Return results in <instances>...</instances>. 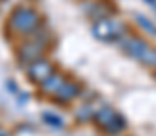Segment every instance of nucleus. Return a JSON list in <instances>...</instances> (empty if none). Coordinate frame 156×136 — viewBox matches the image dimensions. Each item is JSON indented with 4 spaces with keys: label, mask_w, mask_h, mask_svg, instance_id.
<instances>
[{
    "label": "nucleus",
    "mask_w": 156,
    "mask_h": 136,
    "mask_svg": "<svg viewBox=\"0 0 156 136\" xmlns=\"http://www.w3.org/2000/svg\"><path fill=\"white\" fill-rule=\"evenodd\" d=\"M11 26H13L16 31L31 33V31H35V27L38 26V15H37L33 9L18 7V9L13 11V15H11Z\"/></svg>",
    "instance_id": "obj_1"
},
{
    "label": "nucleus",
    "mask_w": 156,
    "mask_h": 136,
    "mask_svg": "<svg viewBox=\"0 0 156 136\" xmlns=\"http://www.w3.org/2000/svg\"><path fill=\"white\" fill-rule=\"evenodd\" d=\"M27 75L31 80L35 82H45L51 75H53V67L47 60H37L33 64H29L27 67Z\"/></svg>",
    "instance_id": "obj_2"
},
{
    "label": "nucleus",
    "mask_w": 156,
    "mask_h": 136,
    "mask_svg": "<svg viewBox=\"0 0 156 136\" xmlns=\"http://www.w3.org/2000/svg\"><path fill=\"white\" fill-rule=\"evenodd\" d=\"M40 54H42V44L37 42V40L26 42L24 45H20V49H18V56H20V60L26 62V64L37 62L40 58Z\"/></svg>",
    "instance_id": "obj_3"
},
{
    "label": "nucleus",
    "mask_w": 156,
    "mask_h": 136,
    "mask_svg": "<svg viewBox=\"0 0 156 136\" xmlns=\"http://www.w3.org/2000/svg\"><path fill=\"white\" fill-rule=\"evenodd\" d=\"M93 33L96 38H104V40H111L115 35H116V24L105 20V18H100L94 26H93Z\"/></svg>",
    "instance_id": "obj_4"
},
{
    "label": "nucleus",
    "mask_w": 156,
    "mask_h": 136,
    "mask_svg": "<svg viewBox=\"0 0 156 136\" xmlns=\"http://www.w3.org/2000/svg\"><path fill=\"white\" fill-rule=\"evenodd\" d=\"M125 49H127L134 58H140V60H144V62H145V58H147V54H149V51H151V47L145 44V42L136 40V38L129 40V42L125 44Z\"/></svg>",
    "instance_id": "obj_5"
},
{
    "label": "nucleus",
    "mask_w": 156,
    "mask_h": 136,
    "mask_svg": "<svg viewBox=\"0 0 156 136\" xmlns=\"http://www.w3.org/2000/svg\"><path fill=\"white\" fill-rule=\"evenodd\" d=\"M56 94V98L60 100V102H67V100H71V98H75L78 94V87L75 84H69V82H64L62 84V87L55 92Z\"/></svg>",
    "instance_id": "obj_6"
},
{
    "label": "nucleus",
    "mask_w": 156,
    "mask_h": 136,
    "mask_svg": "<svg viewBox=\"0 0 156 136\" xmlns=\"http://www.w3.org/2000/svg\"><path fill=\"white\" fill-rule=\"evenodd\" d=\"M62 84H64V80H62V76H58V75H51L45 82H42V89L47 91V92H56V91L62 87Z\"/></svg>",
    "instance_id": "obj_7"
},
{
    "label": "nucleus",
    "mask_w": 156,
    "mask_h": 136,
    "mask_svg": "<svg viewBox=\"0 0 156 136\" xmlns=\"http://www.w3.org/2000/svg\"><path fill=\"white\" fill-rule=\"evenodd\" d=\"M115 116H116V114H115V111H113V109H109V107H104V109H100V111H98V114H96L98 122H100L104 127H105V125H107V124H109V122L115 118Z\"/></svg>",
    "instance_id": "obj_8"
},
{
    "label": "nucleus",
    "mask_w": 156,
    "mask_h": 136,
    "mask_svg": "<svg viewBox=\"0 0 156 136\" xmlns=\"http://www.w3.org/2000/svg\"><path fill=\"white\" fill-rule=\"evenodd\" d=\"M42 118H44V122L45 124H49V125H53V127H62L64 125V118L62 116H58V114H55V113H42Z\"/></svg>",
    "instance_id": "obj_9"
},
{
    "label": "nucleus",
    "mask_w": 156,
    "mask_h": 136,
    "mask_svg": "<svg viewBox=\"0 0 156 136\" xmlns=\"http://www.w3.org/2000/svg\"><path fill=\"white\" fill-rule=\"evenodd\" d=\"M75 114H76L78 120H82V122L89 120V116L93 114V105H91V103H89V105H82V107L78 109L76 113H75Z\"/></svg>",
    "instance_id": "obj_10"
},
{
    "label": "nucleus",
    "mask_w": 156,
    "mask_h": 136,
    "mask_svg": "<svg viewBox=\"0 0 156 136\" xmlns=\"http://www.w3.org/2000/svg\"><path fill=\"white\" fill-rule=\"evenodd\" d=\"M0 136H5V134H4V133H2V134H0Z\"/></svg>",
    "instance_id": "obj_11"
}]
</instances>
